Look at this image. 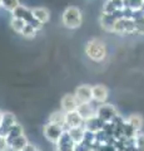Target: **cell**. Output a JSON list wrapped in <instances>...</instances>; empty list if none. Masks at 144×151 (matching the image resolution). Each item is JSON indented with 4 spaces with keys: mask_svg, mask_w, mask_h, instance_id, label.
Here are the masks:
<instances>
[{
    "mask_svg": "<svg viewBox=\"0 0 144 151\" xmlns=\"http://www.w3.org/2000/svg\"><path fill=\"white\" fill-rule=\"evenodd\" d=\"M85 54L88 58L94 60V62H101L108 54V49H106V45L103 40L94 38L85 44Z\"/></svg>",
    "mask_w": 144,
    "mask_h": 151,
    "instance_id": "1",
    "label": "cell"
},
{
    "mask_svg": "<svg viewBox=\"0 0 144 151\" xmlns=\"http://www.w3.org/2000/svg\"><path fill=\"white\" fill-rule=\"evenodd\" d=\"M63 25L68 29H78L83 23L82 12L77 6H68L62 15Z\"/></svg>",
    "mask_w": 144,
    "mask_h": 151,
    "instance_id": "2",
    "label": "cell"
},
{
    "mask_svg": "<svg viewBox=\"0 0 144 151\" xmlns=\"http://www.w3.org/2000/svg\"><path fill=\"white\" fill-rule=\"evenodd\" d=\"M95 113L101 121L105 122V124L114 121L119 116L117 108H115L113 105H109V103H105V102L100 103V106H98L95 108Z\"/></svg>",
    "mask_w": 144,
    "mask_h": 151,
    "instance_id": "3",
    "label": "cell"
},
{
    "mask_svg": "<svg viewBox=\"0 0 144 151\" xmlns=\"http://www.w3.org/2000/svg\"><path fill=\"white\" fill-rule=\"evenodd\" d=\"M111 33H117V34H133V33H135L134 22L128 18H119L118 20H115Z\"/></svg>",
    "mask_w": 144,
    "mask_h": 151,
    "instance_id": "4",
    "label": "cell"
},
{
    "mask_svg": "<svg viewBox=\"0 0 144 151\" xmlns=\"http://www.w3.org/2000/svg\"><path fill=\"white\" fill-rule=\"evenodd\" d=\"M64 129L63 127H60L58 125H54V124H50V122H48V124H45L44 127H43V134L45 136V139L50 141L52 144H57V141L59 140L60 135L63 134Z\"/></svg>",
    "mask_w": 144,
    "mask_h": 151,
    "instance_id": "5",
    "label": "cell"
},
{
    "mask_svg": "<svg viewBox=\"0 0 144 151\" xmlns=\"http://www.w3.org/2000/svg\"><path fill=\"white\" fill-rule=\"evenodd\" d=\"M119 18H122V10L115 12V13H110V14L103 13L100 15V18H99V23H100L101 29L105 30V32L111 33L113 32V25H114L115 20H118Z\"/></svg>",
    "mask_w": 144,
    "mask_h": 151,
    "instance_id": "6",
    "label": "cell"
},
{
    "mask_svg": "<svg viewBox=\"0 0 144 151\" xmlns=\"http://www.w3.org/2000/svg\"><path fill=\"white\" fill-rule=\"evenodd\" d=\"M16 117L11 112H1V119H0V136L5 137L9 130L16 124Z\"/></svg>",
    "mask_w": 144,
    "mask_h": 151,
    "instance_id": "7",
    "label": "cell"
},
{
    "mask_svg": "<svg viewBox=\"0 0 144 151\" xmlns=\"http://www.w3.org/2000/svg\"><path fill=\"white\" fill-rule=\"evenodd\" d=\"M74 97L78 102V105H84V103H92V87L89 84H82V86L77 87Z\"/></svg>",
    "mask_w": 144,
    "mask_h": 151,
    "instance_id": "8",
    "label": "cell"
},
{
    "mask_svg": "<svg viewBox=\"0 0 144 151\" xmlns=\"http://www.w3.org/2000/svg\"><path fill=\"white\" fill-rule=\"evenodd\" d=\"M55 146H57V151H75L77 149V146L73 144V141L69 137L67 130L63 131V134L60 135Z\"/></svg>",
    "mask_w": 144,
    "mask_h": 151,
    "instance_id": "9",
    "label": "cell"
},
{
    "mask_svg": "<svg viewBox=\"0 0 144 151\" xmlns=\"http://www.w3.org/2000/svg\"><path fill=\"white\" fill-rule=\"evenodd\" d=\"M105 125V122H103L98 116H94L92 117V119H88L84 121V124H83V127H84V130L88 131V132H92V134H98L103 130V127Z\"/></svg>",
    "mask_w": 144,
    "mask_h": 151,
    "instance_id": "10",
    "label": "cell"
},
{
    "mask_svg": "<svg viewBox=\"0 0 144 151\" xmlns=\"http://www.w3.org/2000/svg\"><path fill=\"white\" fill-rule=\"evenodd\" d=\"M84 124V120L82 119V116L79 115L78 111H72L65 113V126L64 130H69L73 127H80Z\"/></svg>",
    "mask_w": 144,
    "mask_h": 151,
    "instance_id": "11",
    "label": "cell"
},
{
    "mask_svg": "<svg viewBox=\"0 0 144 151\" xmlns=\"http://www.w3.org/2000/svg\"><path fill=\"white\" fill-rule=\"evenodd\" d=\"M60 106H62V111L63 112H72V111H77L78 108V102L74 97V94L67 93L65 96H63L62 101H60Z\"/></svg>",
    "mask_w": 144,
    "mask_h": 151,
    "instance_id": "12",
    "label": "cell"
},
{
    "mask_svg": "<svg viewBox=\"0 0 144 151\" xmlns=\"http://www.w3.org/2000/svg\"><path fill=\"white\" fill-rule=\"evenodd\" d=\"M11 13H13V18L21 19V20H24L25 23H30L31 20H34L31 9H29L25 5H21V4L15 9V10H13Z\"/></svg>",
    "mask_w": 144,
    "mask_h": 151,
    "instance_id": "13",
    "label": "cell"
},
{
    "mask_svg": "<svg viewBox=\"0 0 144 151\" xmlns=\"http://www.w3.org/2000/svg\"><path fill=\"white\" fill-rule=\"evenodd\" d=\"M92 97L93 101L99 102V103H104L108 98V88L103 84H96V86L92 87Z\"/></svg>",
    "mask_w": 144,
    "mask_h": 151,
    "instance_id": "14",
    "label": "cell"
},
{
    "mask_svg": "<svg viewBox=\"0 0 144 151\" xmlns=\"http://www.w3.org/2000/svg\"><path fill=\"white\" fill-rule=\"evenodd\" d=\"M69 137L73 141V144L75 146H79L83 144L84 141V136H85V130L84 127L80 126V127H73V129H69L67 130Z\"/></svg>",
    "mask_w": 144,
    "mask_h": 151,
    "instance_id": "15",
    "label": "cell"
},
{
    "mask_svg": "<svg viewBox=\"0 0 144 151\" xmlns=\"http://www.w3.org/2000/svg\"><path fill=\"white\" fill-rule=\"evenodd\" d=\"M31 13H33V17L35 20H38L40 24H45V23H48L49 22V19H50V13L49 10L46 8H34V9H31Z\"/></svg>",
    "mask_w": 144,
    "mask_h": 151,
    "instance_id": "16",
    "label": "cell"
},
{
    "mask_svg": "<svg viewBox=\"0 0 144 151\" xmlns=\"http://www.w3.org/2000/svg\"><path fill=\"white\" fill-rule=\"evenodd\" d=\"M125 122L135 132H140L143 129V125H144V120H143L142 115H139V113H133V115H131L125 120Z\"/></svg>",
    "mask_w": 144,
    "mask_h": 151,
    "instance_id": "17",
    "label": "cell"
},
{
    "mask_svg": "<svg viewBox=\"0 0 144 151\" xmlns=\"http://www.w3.org/2000/svg\"><path fill=\"white\" fill-rule=\"evenodd\" d=\"M124 8L123 0H106L103 5V13L110 14L115 12H120Z\"/></svg>",
    "mask_w": 144,
    "mask_h": 151,
    "instance_id": "18",
    "label": "cell"
},
{
    "mask_svg": "<svg viewBox=\"0 0 144 151\" xmlns=\"http://www.w3.org/2000/svg\"><path fill=\"white\" fill-rule=\"evenodd\" d=\"M21 135H24V129H23V126L20 125V124H16L14 125L10 130H9V132L6 134V136L4 139H5V141H6V144L10 146V144L13 142L14 140H15L16 137H19V136H21Z\"/></svg>",
    "mask_w": 144,
    "mask_h": 151,
    "instance_id": "19",
    "label": "cell"
},
{
    "mask_svg": "<svg viewBox=\"0 0 144 151\" xmlns=\"http://www.w3.org/2000/svg\"><path fill=\"white\" fill-rule=\"evenodd\" d=\"M77 111L79 112V115L82 116L83 120H88V119H92L94 117L96 113H95V108L92 106V103H84V105H79Z\"/></svg>",
    "mask_w": 144,
    "mask_h": 151,
    "instance_id": "20",
    "label": "cell"
},
{
    "mask_svg": "<svg viewBox=\"0 0 144 151\" xmlns=\"http://www.w3.org/2000/svg\"><path fill=\"white\" fill-rule=\"evenodd\" d=\"M49 122L50 124H54V125H58L64 129V126H65V112H63V111L52 112L49 116Z\"/></svg>",
    "mask_w": 144,
    "mask_h": 151,
    "instance_id": "21",
    "label": "cell"
},
{
    "mask_svg": "<svg viewBox=\"0 0 144 151\" xmlns=\"http://www.w3.org/2000/svg\"><path fill=\"white\" fill-rule=\"evenodd\" d=\"M28 144L29 142H28V139L25 137V135H21L13 141L10 144V146H9V149H11L13 151H21V150L25 149V146Z\"/></svg>",
    "mask_w": 144,
    "mask_h": 151,
    "instance_id": "22",
    "label": "cell"
},
{
    "mask_svg": "<svg viewBox=\"0 0 144 151\" xmlns=\"http://www.w3.org/2000/svg\"><path fill=\"white\" fill-rule=\"evenodd\" d=\"M0 3H1V8H4L5 10L10 12V13L13 10H15V9L20 5L19 0H0Z\"/></svg>",
    "mask_w": 144,
    "mask_h": 151,
    "instance_id": "23",
    "label": "cell"
},
{
    "mask_svg": "<svg viewBox=\"0 0 144 151\" xmlns=\"http://www.w3.org/2000/svg\"><path fill=\"white\" fill-rule=\"evenodd\" d=\"M20 34L24 38H26V39H33V38H35V35H36V30L29 24V23H26L25 27L23 28Z\"/></svg>",
    "mask_w": 144,
    "mask_h": 151,
    "instance_id": "24",
    "label": "cell"
},
{
    "mask_svg": "<svg viewBox=\"0 0 144 151\" xmlns=\"http://www.w3.org/2000/svg\"><path fill=\"white\" fill-rule=\"evenodd\" d=\"M144 0H123L124 8H128L131 10H139Z\"/></svg>",
    "mask_w": 144,
    "mask_h": 151,
    "instance_id": "25",
    "label": "cell"
},
{
    "mask_svg": "<svg viewBox=\"0 0 144 151\" xmlns=\"http://www.w3.org/2000/svg\"><path fill=\"white\" fill-rule=\"evenodd\" d=\"M26 23L24 20H21V19H18V18H11V22H10V25L13 28V30L15 32V33H21L23 30V28L25 27Z\"/></svg>",
    "mask_w": 144,
    "mask_h": 151,
    "instance_id": "26",
    "label": "cell"
},
{
    "mask_svg": "<svg viewBox=\"0 0 144 151\" xmlns=\"http://www.w3.org/2000/svg\"><path fill=\"white\" fill-rule=\"evenodd\" d=\"M134 144H135L137 151H144V134L138 132L134 137Z\"/></svg>",
    "mask_w": 144,
    "mask_h": 151,
    "instance_id": "27",
    "label": "cell"
},
{
    "mask_svg": "<svg viewBox=\"0 0 144 151\" xmlns=\"http://www.w3.org/2000/svg\"><path fill=\"white\" fill-rule=\"evenodd\" d=\"M134 22V27H135V34H144V17L139 18Z\"/></svg>",
    "mask_w": 144,
    "mask_h": 151,
    "instance_id": "28",
    "label": "cell"
},
{
    "mask_svg": "<svg viewBox=\"0 0 144 151\" xmlns=\"http://www.w3.org/2000/svg\"><path fill=\"white\" fill-rule=\"evenodd\" d=\"M8 150H9V145L6 144L5 139L0 136V151H8Z\"/></svg>",
    "mask_w": 144,
    "mask_h": 151,
    "instance_id": "29",
    "label": "cell"
},
{
    "mask_svg": "<svg viewBox=\"0 0 144 151\" xmlns=\"http://www.w3.org/2000/svg\"><path fill=\"white\" fill-rule=\"evenodd\" d=\"M34 149H35V146H34V145L28 144V145L25 146V149H24V150H21V151H33Z\"/></svg>",
    "mask_w": 144,
    "mask_h": 151,
    "instance_id": "30",
    "label": "cell"
},
{
    "mask_svg": "<svg viewBox=\"0 0 144 151\" xmlns=\"http://www.w3.org/2000/svg\"><path fill=\"white\" fill-rule=\"evenodd\" d=\"M139 10H140V12L144 14V1H143V4H142V6H140V9H139Z\"/></svg>",
    "mask_w": 144,
    "mask_h": 151,
    "instance_id": "31",
    "label": "cell"
},
{
    "mask_svg": "<svg viewBox=\"0 0 144 151\" xmlns=\"http://www.w3.org/2000/svg\"><path fill=\"white\" fill-rule=\"evenodd\" d=\"M33 151H40V150H39V149H38V147H36V146H35V149H34Z\"/></svg>",
    "mask_w": 144,
    "mask_h": 151,
    "instance_id": "32",
    "label": "cell"
},
{
    "mask_svg": "<svg viewBox=\"0 0 144 151\" xmlns=\"http://www.w3.org/2000/svg\"><path fill=\"white\" fill-rule=\"evenodd\" d=\"M0 119H1V112H0Z\"/></svg>",
    "mask_w": 144,
    "mask_h": 151,
    "instance_id": "33",
    "label": "cell"
},
{
    "mask_svg": "<svg viewBox=\"0 0 144 151\" xmlns=\"http://www.w3.org/2000/svg\"><path fill=\"white\" fill-rule=\"evenodd\" d=\"M0 8H1V3H0Z\"/></svg>",
    "mask_w": 144,
    "mask_h": 151,
    "instance_id": "34",
    "label": "cell"
}]
</instances>
